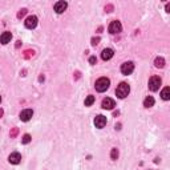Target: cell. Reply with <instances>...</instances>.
Listing matches in <instances>:
<instances>
[{
	"mask_svg": "<svg viewBox=\"0 0 170 170\" xmlns=\"http://www.w3.org/2000/svg\"><path fill=\"white\" fill-rule=\"evenodd\" d=\"M94 100H96V98H94V96H88L87 98H85V106H91L92 104L94 102Z\"/></svg>",
	"mask_w": 170,
	"mask_h": 170,
	"instance_id": "17",
	"label": "cell"
},
{
	"mask_svg": "<svg viewBox=\"0 0 170 170\" xmlns=\"http://www.w3.org/2000/svg\"><path fill=\"white\" fill-rule=\"evenodd\" d=\"M109 34L112 35H116V34H120L121 29H122V25H121V23L119 20H114V21H112L110 24H109Z\"/></svg>",
	"mask_w": 170,
	"mask_h": 170,
	"instance_id": "4",
	"label": "cell"
},
{
	"mask_svg": "<svg viewBox=\"0 0 170 170\" xmlns=\"http://www.w3.org/2000/svg\"><path fill=\"white\" fill-rule=\"evenodd\" d=\"M161 77H158V76H152L149 80V89L152 92H157L159 87H161Z\"/></svg>",
	"mask_w": 170,
	"mask_h": 170,
	"instance_id": "3",
	"label": "cell"
},
{
	"mask_svg": "<svg viewBox=\"0 0 170 170\" xmlns=\"http://www.w3.org/2000/svg\"><path fill=\"white\" fill-rule=\"evenodd\" d=\"M129 92H130V87H129V84H126V83H121L116 89V94H117V97H120V98H125L128 94H129Z\"/></svg>",
	"mask_w": 170,
	"mask_h": 170,
	"instance_id": "2",
	"label": "cell"
},
{
	"mask_svg": "<svg viewBox=\"0 0 170 170\" xmlns=\"http://www.w3.org/2000/svg\"><path fill=\"white\" fill-rule=\"evenodd\" d=\"M94 125H96V128H98V129H102V128L106 125V117L102 114H98L96 119H94Z\"/></svg>",
	"mask_w": 170,
	"mask_h": 170,
	"instance_id": "8",
	"label": "cell"
},
{
	"mask_svg": "<svg viewBox=\"0 0 170 170\" xmlns=\"http://www.w3.org/2000/svg\"><path fill=\"white\" fill-rule=\"evenodd\" d=\"M101 106L104 108V109L110 110V109H113V108L116 106V102H114V100H112V98L106 97V98H104V100H102V102H101Z\"/></svg>",
	"mask_w": 170,
	"mask_h": 170,
	"instance_id": "7",
	"label": "cell"
},
{
	"mask_svg": "<svg viewBox=\"0 0 170 170\" xmlns=\"http://www.w3.org/2000/svg\"><path fill=\"white\" fill-rule=\"evenodd\" d=\"M32 116H34V110L32 109H24L20 113V120L27 122V121H29L32 119Z\"/></svg>",
	"mask_w": 170,
	"mask_h": 170,
	"instance_id": "9",
	"label": "cell"
},
{
	"mask_svg": "<svg viewBox=\"0 0 170 170\" xmlns=\"http://www.w3.org/2000/svg\"><path fill=\"white\" fill-rule=\"evenodd\" d=\"M169 9H170V4H166V12H169Z\"/></svg>",
	"mask_w": 170,
	"mask_h": 170,
	"instance_id": "24",
	"label": "cell"
},
{
	"mask_svg": "<svg viewBox=\"0 0 170 170\" xmlns=\"http://www.w3.org/2000/svg\"><path fill=\"white\" fill-rule=\"evenodd\" d=\"M133 70H134V64L132 63V61H126V63H124L121 65V73L125 74V76L130 74Z\"/></svg>",
	"mask_w": 170,
	"mask_h": 170,
	"instance_id": "5",
	"label": "cell"
},
{
	"mask_svg": "<svg viewBox=\"0 0 170 170\" xmlns=\"http://www.w3.org/2000/svg\"><path fill=\"white\" fill-rule=\"evenodd\" d=\"M161 97L163 100H170V88L169 87L163 88V91L161 92Z\"/></svg>",
	"mask_w": 170,
	"mask_h": 170,
	"instance_id": "15",
	"label": "cell"
},
{
	"mask_svg": "<svg viewBox=\"0 0 170 170\" xmlns=\"http://www.w3.org/2000/svg\"><path fill=\"white\" fill-rule=\"evenodd\" d=\"M25 13H27V9H25V8H23V9H20V11H19V13H17V17H19V19L24 17V16H25Z\"/></svg>",
	"mask_w": 170,
	"mask_h": 170,
	"instance_id": "20",
	"label": "cell"
},
{
	"mask_svg": "<svg viewBox=\"0 0 170 170\" xmlns=\"http://www.w3.org/2000/svg\"><path fill=\"white\" fill-rule=\"evenodd\" d=\"M110 158H112V159H117V158H119V150H117L116 148L112 149V152H110Z\"/></svg>",
	"mask_w": 170,
	"mask_h": 170,
	"instance_id": "18",
	"label": "cell"
},
{
	"mask_svg": "<svg viewBox=\"0 0 170 170\" xmlns=\"http://www.w3.org/2000/svg\"><path fill=\"white\" fill-rule=\"evenodd\" d=\"M17 134V128H13V130L11 132V137H15Z\"/></svg>",
	"mask_w": 170,
	"mask_h": 170,
	"instance_id": "23",
	"label": "cell"
},
{
	"mask_svg": "<svg viewBox=\"0 0 170 170\" xmlns=\"http://www.w3.org/2000/svg\"><path fill=\"white\" fill-rule=\"evenodd\" d=\"M21 142H23V144H29V142H31V136H29V134H24V136H23Z\"/></svg>",
	"mask_w": 170,
	"mask_h": 170,
	"instance_id": "19",
	"label": "cell"
},
{
	"mask_svg": "<svg viewBox=\"0 0 170 170\" xmlns=\"http://www.w3.org/2000/svg\"><path fill=\"white\" fill-rule=\"evenodd\" d=\"M11 39H12V34L11 32H4V34L0 36V42H2V44H8L9 41H11Z\"/></svg>",
	"mask_w": 170,
	"mask_h": 170,
	"instance_id": "13",
	"label": "cell"
},
{
	"mask_svg": "<svg viewBox=\"0 0 170 170\" xmlns=\"http://www.w3.org/2000/svg\"><path fill=\"white\" fill-rule=\"evenodd\" d=\"M37 21H39V20H37V17L35 15L28 16L25 19V27L29 28V29H34V28H36V25H37Z\"/></svg>",
	"mask_w": 170,
	"mask_h": 170,
	"instance_id": "6",
	"label": "cell"
},
{
	"mask_svg": "<svg viewBox=\"0 0 170 170\" xmlns=\"http://www.w3.org/2000/svg\"><path fill=\"white\" fill-rule=\"evenodd\" d=\"M67 7H68V3L67 2H57L55 4V11H56V13H63L65 9H67Z\"/></svg>",
	"mask_w": 170,
	"mask_h": 170,
	"instance_id": "10",
	"label": "cell"
},
{
	"mask_svg": "<svg viewBox=\"0 0 170 170\" xmlns=\"http://www.w3.org/2000/svg\"><path fill=\"white\" fill-rule=\"evenodd\" d=\"M8 161L11 162V163H13V165H17V163H20V161H21V155H20V153L15 152V153L9 154V157H8Z\"/></svg>",
	"mask_w": 170,
	"mask_h": 170,
	"instance_id": "11",
	"label": "cell"
},
{
	"mask_svg": "<svg viewBox=\"0 0 170 170\" xmlns=\"http://www.w3.org/2000/svg\"><path fill=\"white\" fill-rule=\"evenodd\" d=\"M0 101H2V96H0Z\"/></svg>",
	"mask_w": 170,
	"mask_h": 170,
	"instance_id": "26",
	"label": "cell"
},
{
	"mask_svg": "<svg viewBox=\"0 0 170 170\" xmlns=\"http://www.w3.org/2000/svg\"><path fill=\"white\" fill-rule=\"evenodd\" d=\"M109 85H110V80L108 78V77H101V78H98L97 81H96V91L97 92H105L108 88H109Z\"/></svg>",
	"mask_w": 170,
	"mask_h": 170,
	"instance_id": "1",
	"label": "cell"
},
{
	"mask_svg": "<svg viewBox=\"0 0 170 170\" xmlns=\"http://www.w3.org/2000/svg\"><path fill=\"white\" fill-rule=\"evenodd\" d=\"M154 65L157 68H163L165 67V59L163 57H157L154 60Z\"/></svg>",
	"mask_w": 170,
	"mask_h": 170,
	"instance_id": "16",
	"label": "cell"
},
{
	"mask_svg": "<svg viewBox=\"0 0 170 170\" xmlns=\"http://www.w3.org/2000/svg\"><path fill=\"white\" fill-rule=\"evenodd\" d=\"M89 63H91L92 65H94V64H96V63H97V59H96V56H92V57L89 59Z\"/></svg>",
	"mask_w": 170,
	"mask_h": 170,
	"instance_id": "22",
	"label": "cell"
},
{
	"mask_svg": "<svg viewBox=\"0 0 170 170\" xmlns=\"http://www.w3.org/2000/svg\"><path fill=\"white\" fill-rule=\"evenodd\" d=\"M98 42H100V37H93V39H92V45L93 47H96Z\"/></svg>",
	"mask_w": 170,
	"mask_h": 170,
	"instance_id": "21",
	"label": "cell"
},
{
	"mask_svg": "<svg viewBox=\"0 0 170 170\" xmlns=\"http://www.w3.org/2000/svg\"><path fill=\"white\" fill-rule=\"evenodd\" d=\"M113 55H114V52H113V49L110 48H105L102 51V53H101V59L104 61H108V60H110L113 57Z\"/></svg>",
	"mask_w": 170,
	"mask_h": 170,
	"instance_id": "12",
	"label": "cell"
},
{
	"mask_svg": "<svg viewBox=\"0 0 170 170\" xmlns=\"http://www.w3.org/2000/svg\"><path fill=\"white\" fill-rule=\"evenodd\" d=\"M3 113H4V110L2 109V108H0V117H2V116H3Z\"/></svg>",
	"mask_w": 170,
	"mask_h": 170,
	"instance_id": "25",
	"label": "cell"
},
{
	"mask_svg": "<svg viewBox=\"0 0 170 170\" xmlns=\"http://www.w3.org/2000/svg\"><path fill=\"white\" fill-rule=\"evenodd\" d=\"M153 105H154V98L152 96H148L144 100V106L145 108H152Z\"/></svg>",
	"mask_w": 170,
	"mask_h": 170,
	"instance_id": "14",
	"label": "cell"
}]
</instances>
